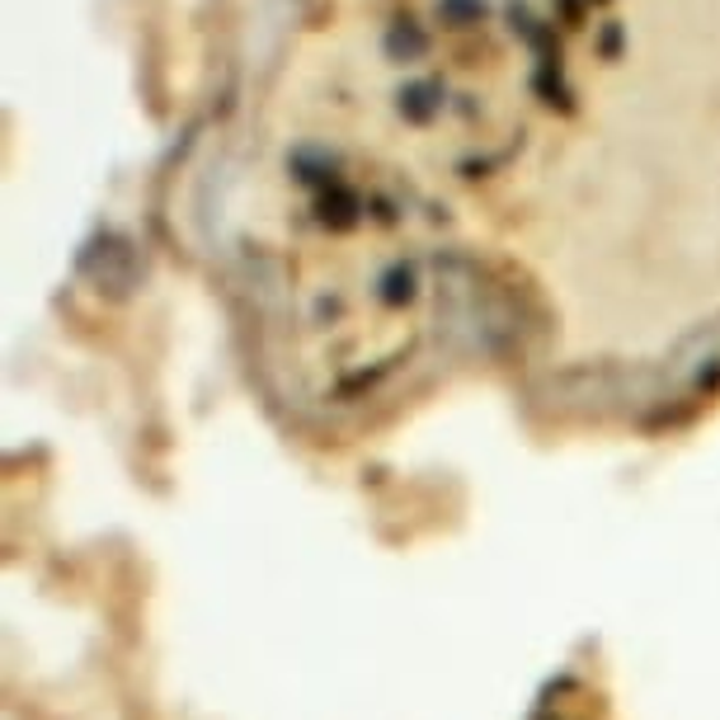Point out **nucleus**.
I'll list each match as a JSON object with an SVG mask.
<instances>
[{
  "instance_id": "f257e3e1",
  "label": "nucleus",
  "mask_w": 720,
  "mask_h": 720,
  "mask_svg": "<svg viewBox=\"0 0 720 720\" xmlns=\"http://www.w3.org/2000/svg\"><path fill=\"white\" fill-rule=\"evenodd\" d=\"M382 47H386V57H391V62H400V66H406V62H419V57H429L433 39H429V33H425V29H419V24L410 20V14H406V20H396L391 29H386Z\"/></svg>"
},
{
  "instance_id": "20e7f679",
  "label": "nucleus",
  "mask_w": 720,
  "mask_h": 720,
  "mask_svg": "<svg viewBox=\"0 0 720 720\" xmlns=\"http://www.w3.org/2000/svg\"><path fill=\"white\" fill-rule=\"evenodd\" d=\"M533 90L541 95V99H547L551 104V109H574V104H570V90H566V80H560V66H541V72L533 76Z\"/></svg>"
},
{
  "instance_id": "7ed1b4c3",
  "label": "nucleus",
  "mask_w": 720,
  "mask_h": 720,
  "mask_svg": "<svg viewBox=\"0 0 720 720\" xmlns=\"http://www.w3.org/2000/svg\"><path fill=\"white\" fill-rule=\"evenodd\" d=\"M490 10V0H438V20H443L448 29H471L481 24Z\"/></svg>"
},
{
  "instance_id": "423d86ee",
  "label": "nucleus",
  "mask_w": 720,
  "mask_h": 720,
  "mask_svg": "<svg viewBox=\"0 0 720 720\" xmlns=\"http://www.w3.org/2000/svg\"><path fill=\"white\" fill-rule=\"evenodd\" d=\"M556 6H560V14H566V24H570V29L584 24V0H556Z\"/></svg>"
},
{
  "instance_id": "0eeeda50",
  "label": "nucleus",
  "mask_w": 720,
  "mask_h": 720,
  "mask_svg": "<svg viewBox=\"0 0 720 720\" xmlns=\"http://www.w3.org/2000/svg\"><path fill=\"white\" fill-rule=\"evenodd\" d=\"M593 6H608V0H593Z\"/></svg>"
},
{
  "instance_id": "f03ea898",
  "label": "nucleus",
  "mask_w": 720,
  "mask_h": 720,
  "mask_svg": "<svg viewBox=\"0 0 720 720\" xmlns=\"http://www.w3.org/2000/svg\"><path fill=\"white\" fill-rule=\"evenodd\" d=\"M396 109L406 114L410 122H429L438 109H443V85H438V80H410V85H400Z\"/></svg>"
},
{
  "instance_id": "39448f33",
  "label": "nucleus",
  "mask_w": 720,
  "mask_h": 720,
  "mask_svg": "<svg viewBox=\"0 0 720 720\" xmlns=\"http://www.w3.org/2000/svg\"><path fill=\"white\" fill-rule=\"evenodd\" d=\"M599 57L603 62H617L622 57V20H608L599 29Z\"/></svg>"
}]
</instances>
